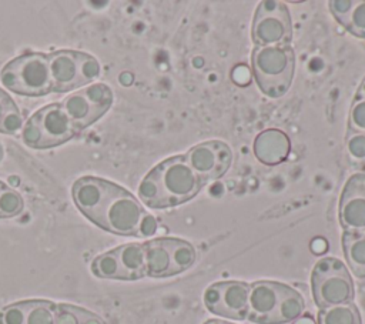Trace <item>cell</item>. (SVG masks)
<instances>
[{
	"mask_svg": "<svg viewBox=\"0 0 365 324\" xmlns=\"http://www.w3.org/2000/svg\"><path fill=\"white\" fill-rule=\"evenodd\" d=\"M24 208L23 197L13 188L3 186L0 190V218L19 216Z\"/></svg>",
	"mask_w": 365,
	"mask_h": 324,
	"instance_id": "23",
	"label": "cell"
},
{
	"mask_svg": "<svg viewBox=\"0 0 365 324\" xmlns=\"http://www.w3.org/2000/svg\"><path fill=\"white\" fill-rule=\"evenodd\" d=\"M3 160V148H1V146H0V161Z\"/></svg>",
	"mask_w": 365,
	"mask_h": 324,
	"instance_id": "38",
	"label": "cell"
},
{
	"mask_svg": "<svg viewBox=\"0 0 365 324\" xmlns=\"http://www.w3.org/2000/svg\"><path fill=\"white\" fill-rule=\"evenodd\" d=\"M358 94H359V97H361V98H365V79L362 80V83H361V86H359V91H358Z\"/></svg>",
	"mask_w": 365,
	"mask_h": 324,
	"instance_id": "36",
	"label": "cell"
},
{
	"mask_svg": "<svg viewBox=\"0 0 365 324\" xmlns=\"http://www.w3.org/2000/svg\"><path fill=\"white\" fill-rule=\"evenodd\" d=\"M311 287L314 301L319 310L352 303L354 300V283L348 268L335 257H324L315 263Z\"/></svg>",
	"mask_w": 365,
	"mask_h": 324,
	"instance_id": "5",
	"label": "cell"
},
{
	"mask_svg": "<svg viewBox=\"0 0 365 324\" xmlns=\"http://www.w3.org/2000/svg\"><path fill=\"white\" fill-rule=\"evenodd\" d=\"M331 13L334 14V17L344 26H346L348 19L351 16V11L355 6V1L352 0H331L328 3Z\"/></svg>",
	"mask_w": 365,
	"mask_h": 324,
	"instance_id": "29",
	"label": "cell"
},
{
	"mask_svg": "<svg viewBox=\"0 0 365 324\" xmlns=\"http://www.w3.org/2000/svg\"><path fill=\"white\" fill-rule=\"evenodd\" d=\"M251 63L255 81L265 96L279 98L288 91L295 70V54L291 46L255 47Z\"/></svg>",
	"mask_w": 365,
	"mask_h": 324,
	"instance_id": "3",
	"label": "cell"
},
{
	"mask_svg": "<svg viewBox=\"0 0 365 324\" xmlns=\"http://www.w3.org/2000/svg\"><path fill=\"white\" fill-rule=\"evenodd\" d=\"M113 91L107 84L96 83L70 94L60 104L71 120L76 133L96 123L113 104Z\"/></svg>",
	"mask_w": 365,
	"mask_h": 324,
	"instance_id": "9",
	"label": "cell"
},
{
	"mask_svg": "<svg viewBox=\"0 0 365 324\" xmlns=\"http://www.w3.org/2000/svg\"><path fill=\"white\" fill-rule=\"evenodd\" d=\"M289 151L291 141L288 136L278 128L264 130L254 140V154L267 166L282 163L288 157Z\"/></svg>",
	"mask_w": 365,
	"mask_h": 324,
	"instance_id": "14",
	"label": "cell"
},
{
	"mask_svg": "<svg viewBox=\"0 0 365 324\" xmlns=\"http://www.w3.org/2000/svg\"><path fill=\"white\" fill-rule=\"evenodd\" d=\"M76 134L74 126L60 103H51L37 110L23 124V143L31 148H50L64 144Z\"/></svg>",
	"mask_w": 365,
	"mask_h": 324,
	"instance_id": "6",
	"label": "cell"
},
{
	"mask_svg": "<svg viewBox=\"0 0 365 324\" xmlns=\"http://www.w3.org/2000/svg\"><path fill=\"white\" fill-rule=\"evenodd\" d=\"M204 324H231V323H227V321H222V320H208Z\"/></svg>",
	"mask_w": 365,
	"mask_h": 324,
	"instance_id": "37",
	"label": "cell"
},
{
	"mask_svg": "<svg viewBox=\"0 0 365 324\" xmlns=\"http://www.w3.org/2000/svg\"><path fill=\"white\" fill-rule=\"evenodd\" d=\"M138 196L144 204H147L151 208H168L170 203L163 193V188L154 176L153 171H150L140 183L138 186Z\"/></svg>",
	"mask_w": 365,
	"mask_h": 324,
	"instance_id": "20",
	"label": "cell"
},
{
	"mask_svg": "<svg viewBox=\"0 0 365 324\" xmlns=\"http://www.w3.org/2000/svg\"><path fill=\"white\" fill-rule=\"evenodd\" d=\"M17 106L14 104V101L10 98V96L6 93V91H3L1 88H0V126H1V123H3V120L7 117V114L13 110V108H16Z\"/></svg>",
	"mask_w": 365,
	"mask_h": 324,
	"instance_id": "32",
	"label": "cell"
},
{
	"mask_svg": "<svg viewBox=\"0 0 365 324\" xmlns=\"http://www.w3.org/2000/svg\"><path fill=\"white\" fill-rule=\"evenodd\" d=\"M232 80L238 86H247L251 81V71L247 66L240 64L232 70Z\"/></svg>",
	"mask_w": 365,
	"mask_h": 324,
	"instance_id": "31",
	"label": "cell"
},
{
	"mask_svg": "<svg viewBox=\"0 0 365 324\" xmlns=\"http://www.w3.org/2000/svg\"><path fill=\"white\" fill-rule=\"evenodd\" d=\"M151 171L157 177L163 193L170 203V207L191 200L197 196L204 184L188 166L184 156L170 157L157 164Z\"/></svg>",
	"mask_w": 365,
	"mask_h": 324,
	"instance_id": "8",
	"label": "cell"
},
{
	"mask_svg": "<svg viewBox=\"0 0 365 324\" xmlns=\"http://www.w3.org/2000/svg\"><path fill=\"white\" fill-rule=\"evenodd\" d=\"M47 57L51 91L54 93L83 87L100 76L98 61L84 51L57 50L47 54Z\"/></svg>",
	"mask_w": 365,
	"mask_h": 324,
	"instance_id": "7",
	"label": "cell"
},
{
	"mask_svg": "<svg viewBox=\"0 0 365 324\" xmlns=\"http://www.w3.org/2000/svg\"><path fill=\"white\" fill-rule=\"evenodd\" d=\"M54 324H81L78 307L71 304H57Z\"/></svg>",
	"mask_w": 365,
	"mask_h": 324,
	"instance_id": "28",
	"label": "cell"
},
{
	"mask_svg": "<svg viewBox=\"0 0 365 324\" xmlns=\"http://www.w3.org/2000/svg\"><path fill=\"white\" fill-rule=\"evenodd\" d=\"M155 231H157V220L151 214L144 213V216L141 217L140 224H138L137 236L148 237V236H153Z\"/></svg>",
	"mask_w": 365,
	"mask_h": 324,
	"instance_id": "30",
	"label": "cell"
},
{
	"mask_svg": "<svg viewBox=\"0 0 365 324\" xmlns=\"http://www.w3.org/2000/svg\"><path fill=\"white\" fill-rule=\"evenodd\" d=\"M78 315H80L81 324H106L97 314L80 307H78Z\"/></svg>",
	"mask_w": 365,
	"mask_h": 324,
	"instance_id": "33",
	"label": "cell"
},
{
	"mask_svg": "<svg viewBox=\"0 0 365 324\" xmlns=\"http://www.w3.org/2000/svg\"><path fill=\"white\" fill-rule=\"evenodd\" d=\"M56 304L47 300H27L24 324H54Z\"/></svg>",
	"mask_w": 365,
	"mask_h": 324,
	"instance_id": "22",
	"label": "cell"
},
{
	"mask_svg": "<svg viewBox=\"0 0 365 324\" xmlns=\"http://www.w3.org/2000/svg\"><path fill=\"white\" fill-rule=\"evenodd\" d=\"M145 275L161 278L171 277V255L164 238H154L144 243Z\"/></svg>",
	"mask_w": 365,
	"mask_h": 324,
	"instance_id": "15",
	"label": "cell"
},
{
	"mask_svg": "<svg viewBox=\"0 0 365 324\" xmlns=\"http://www.w3.org/2000/svg\"><path fill=\"white\" fill-rule=\"evenodd\" d=\"M327 248H328L327 240H324L322 237H317L315 240L311 241V250H312L315 254H322L324 251H327Z\"/></svg>",
	"mask_w": 365,
	"mask_h": 324,
	"instance_id": "34",
	"label": "cell"
},
{
	"mask_svg": "<svg viewBox=\"0 0 365 324\" xmlns=\"http://www.w3.org/2000/svg\"><path fill=\"white\" fill-rule=\"evenodd\" d=\"M348 121V130L365 134V98L358 97L354 101L349 110Z\"/></svg>",
	"mask_w": 365,
	"mask_h": 324,
	"instance_id": "27",
	"label": "cell"
},
{
	"mask_svg": "<svg viewBox=\"0 0 365 324\" xmlns=\"http://www.w3.org/2000/svg\"><path fill=\"white\" fill-rule=\"evenodd\" d=\"M164 241H165V244L170 250V255H171L170 275L182 273L194 264V261L197 258V253L191 243H188L185 240H180V238H173V237H164Z\"/></svg>",
	"mask_w": 365,
	"mask_h": 324,
	"instance_id": "18",
	"label": "cell"
},
{
	"mask_svg": "<svg viewBox=\"0 0 365 324\" xmlns=\"http://www.w3.org/2000/svg\"><path fill=\"white\" fill-rule=\"evenodd\" d=\"M91 271L100 278L125 280V275L114 250L97 255L91 263Z\"/></svg>",
	"mask_w": 365,
	"mask_h": 324,
	"instance_id": "21",
	"label": "cell"
},
{
	"mask_svg": "<svg viewBox=\"0 0 365 324\" xmlns=\"http://www.w3.org/2000/svg\"><path fill=\"white\" fill-rule=\"evenodd\" d=\"M71 196L77 208L98 227L120 236H137L145 211L125 188L108 180L87 176L74 181Z\"/></svg>",
	"mask_w": 365,
	"mask_h": 324,
	"instance_id": "1",
	"label": "cell"
},
{
	"mask_svg": "<svg viewBox=\"0 0 365 324\" xmlns=\"http://www.w3.org/2000/svg\"><path fill=\"white\" fill-rule=\"evenodd\" d=\"M125 280H137L145 275L144 244L130 243L114 248Z\"/></svg>",
	"mask_w": 365,
	"mask_h": 324,
	"instance_id": "16",
	"label": "cell"
},
{
	"mask_svg": "<svg viewBox=\"0 0 365 324\" xmlns=\"http://www.w3.org/2000/svg\"><path fill=\"white\" fill-rule=\"evenodd\" d=\"M185 161L202 183L222 177L232 161V151L224 141L210 140L191 147L184 154Z\"/></svg>",
	"mask_w": 365,
	"mask_h": 324,
	"instance_id": "12",
	"label": "cell"
},
{
	"mask_svg": "<svg viewBox=\"0 0 365 324\" xmlns=\"http://www.w3.org/2000/svg\"><path fill=\"white\" fill-rule=\"evenodd\" d=\"M349 33L356 37H365V0L355 1L348 23L345 26Z\"/></svg>",
	"mask_w": 365,
	"mask_h": 324,
	"instance_id": "24",
	"label": "cell"
},
{
	"mask_svg": "<svg viewBox=\"0 0 365 324\" xmlns=\"http://www.w3.org/2000/svg\"><path fill=\"white\" fill-rule=\"evenodd\" d=\"M250 284L244 281H218L208 285L202 300L208 311L232 320L248 317Z\"/></svg>",
	"mask_w": 365,
	"mask_h": 324,
	"instance_id": "11",
	"label": "cell"
},
{
	"mask_svg": "<svg viewBox=\"0 0 365 324\" xmlns=\"http://www.w3.org/2000/svg\"><path fill=\"white\" fill-rule=\"evenodd\" d=\"M318 324H362V321L356 305L346 303L319 310Z\"/></svg>",
	"mask_w": 365,
	"mask_h": 324,
	"instance_id": "19",
	"label": "cell"
},
{
	"mask_svg": "<svg viewBox=\"0 0 365 324\" xmlns=\"http://www.w3.org/2000/svg\"><path fill=\"white\" fill-rule=\"evenodd\" d=\"M346 151L355 161H365V134L348 130Z\"/></svg>",
	"mask_w": 365,
	"mask_h": 324,
	"instance_id": "26",
	"label": "cell"
},
{
	"mask_svg": "<svg viewBox=\"0 0 365 324\" xmlns=\"http://www.w3.org/2000/svg\"><path fill=\"white\" fill-rule=\"evenodd\" d=\"M342 247L352 273L365 278V231H344Z\"/></svg>",
	"mask_w": 365,
	"mask_h": 324,
	"instance_id": "17",
	"label": "cell"
},
{
	"mask_svg": "<svg viewBox=\"0 0 365 324\" xmlns=\"http://www.w3.org/2000/svg\"><path fill=\"white\" fill-rule=\"evenodd\" d=\"M339 223L345 231H365V174H352L341 193Z\"/></svg>",
	"mask_w": 365,
	"mask_h": 324,
	"instance_id": "13",
	"label": "cell"
},
{
	"mask_svg": "<svg viewBox=\"0 0 365 324\" xmlns=\"http://www.w3.org/2000/svg\"><path fill=\"white\" fill-rule=\"evenodd\" d=\"M27 300L4 307L0 311V324H24Z\"/></svg>",
	"mask_w": 365,
	"mask_h": 324,
	"instance_id": "25",
	"label": "cell"
},
{
	"mask_svg": "<svg viewBox=\"0 0 365 324\" xmlns=\"http://www.w3.org/2000/svg\"><path fill=\"white\" fill-rule=\"evenodd\" d=\"M0 81L21 96L38 97L51 93L47 54L33 51L10 60L0 71Z\"/></svg>",
	"mask_w": 365,
	"mask_h": 324,
	"instance_id": "4",
	"label": "cell"
},
{
	"mask_svg": "<svg viewBox=\"0 0 365 324\" xmlns=\"http://www.w3.org/2000/svg\"><path fill=\"white\" fill-rule=\"evenodd\" d=\"M305 311V300L295 288L277 281L250 284L248 317L257 324H287L298 320Z\"/></svg>",
	"mask_w": 365,
	"mask_h": 324,
	"instance_id": "2",
	"label": "cell"
},
{
	"mask_svg": "<svg viewBox=\"0 0 365 324\" xmlns=\"http://www.w3.org/2000/svg\"><path fill=\"white\" fill-rule=\"evenodd\" d=\"M3 186H4V184H3V183H1V181H0V190H1V188H3Z\"/></svg>",
	"mask_w": 365,
	"mask_h": 324,
	"instance_id": "39",
	"label": "cell"
},
{
	"mask_svg": "<svg viewBox=\"0 0 365 324\" xmlns=\"http://www.w3.org/2000/svg\"><path fill=\"white\" fill-rule=\"evenodd\" d=\"M292 37V21L282 1L264 0L258 4L252 21V40L257 47L284 46Z\"/></svg>",
	"mask_w": 365,
	"mask_h": 324,
	"instance_id": "10",
	"label": "cell"
},
{
	"mask_svg": "<svg viewBox=\"0 0 365 324\" xmlns=\"http://www.w3.org/2000/svg\"><path fill=\"white\" fill-rule=\"evenodd\" d=\"M292 324H315V321L308 315H301L298 320H295Z\"/></svg>",
	"mask_w": 365,
	"mask_h": 324,
	"instance_id": "35",
	"label": "cell"
}]
</instances>
